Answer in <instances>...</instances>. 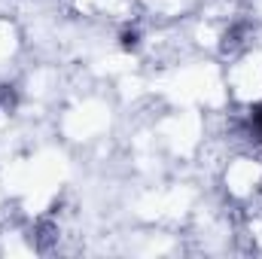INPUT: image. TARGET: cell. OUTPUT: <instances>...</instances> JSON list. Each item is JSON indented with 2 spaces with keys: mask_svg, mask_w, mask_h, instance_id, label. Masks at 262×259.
I'll use <instances>...</instances> for the list:
<instances>
[{
  "mask_svg": "<svg viewBox=\"0 0 262 259\" xmlns=\"http://www.w3.org/2000/svg\"><path fill=\"white\" fill-rule=\"evenodd\" d=\"M119 46H122L125 52H134V49L140 46V34H137V31H122V37H119Z\"/></svg>",
  "mask_w": 262,
  "mask_h": 259,
  "instance_id": "obj_1",
  "label": "cell"
},
{
  "mask_svg": "<svg viewBox=\"0 0 262 259\" xmlns=\"http://www.w3.org/2000/svg\"><path fill=\"white\" fill-rule=\"evenodd\" d=\"M250 122H253V128L262 134V104H256V107L250 110Z\"/></svg>",
  "mask_w": 262,
  "mask_h": 259,
  "instance_id": "obj_2",
  "label": "cell"
}]
</instances>
